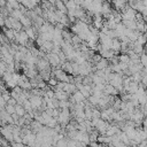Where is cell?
<instances>
[{"instance_id":"6da1fadb","label":"cell","mask_w":147,"mask_h":147,"mask_svg":"<svg viewBox=\"0 0 147 147\" xmlns=\"http://www.w3.org/2000/svg\"><path fill=\"white\" fill-rule=\"evenodd\" d=\"M43 99H44L43 97H38V96H32V97L29 99L30 102H31V106H32L33 110L41 108V106H43Z\"/></svg>"},{"instance_id":"7a4b0ae2","label":"cell","mask_w":147,"mask_h":147,"mask_svg":"<svg viewBox=\"0 0 147 147\" xmlns=\"http://www.w3.org/2000/svg\"><path fill=\"white\" fill-rule=\"evenodd\" d=\"M121 48H122V43H121V40H120L118 38L113 39V47H112V49L117 54V53L121 51Z\"/></svg>"},{"instance_id":"3957f363","label":"cell","mask_w":147,"mask_h":147,"mask_svg":"<svg viewBox=\"0 0 147 147\" xmlns=\"http://www.w3.org/2000/svg\"><path fill=\"white\" fill-rule=\"evenodd\" d=\"M108 63H109V61L102 57V59H101V61H99V62L96 64V68H97L98 70H105L106 68H108V67H109V65H108Z\"/></svg>"},{"instance_id":"277c9868","label":"cell","mask_w":147,"mask_h":147,"mask_svg":"<svg viewBox=\"0 0 147 147\" xmlns=\"http://www.w3.org/2000/svg\"><path fill=\"white\" fill-rule=\"evenodd\" d=\"M72 98H74V100L76 101V104L84 102V100H85V98H84V96H83V93L81 91H76L75 93L72 94Z\"/></svg>"},{"instance_id":"5b68a950","label":"cell","mask_w":147,"mask_h":147,"mask_svg":"<svg viewBox=\"0 0 147 147\" xmlns=\"http://www.w3.org/2000/svg\"><path fill=\"white\" fill-rule=\"evenodd\" d=\"M25 32H27L29 39L35 41V39H36V31H35V29L33 28H28V29H25Z\"/></svg>"},{"instance_id":"8992f818","label":"cell","mask_w":147,"mask_h":147,"mask_svg":"<svg viewBox=\"0 0 147 147\" xmlns=\"http://www.w3.org/2000/svg\"><path fill=\"white\" fill-rule=\"evenodd\" d=\"M16 114H17L20 117H24V116L27 115V110L24 109V107H23V106L17 105V106H16Z\"/></svg>"},{"instance_id":"52a82bcc","label":"cell","mask_w":147,"mask_h":147,"mask_svg":"<svg viewBox=\"0 0 147 147\" xmlns=\"http://www.w3.org/2000/svg\"><path fill=\"white\" fill-rule=\"evenodd\" d=\"M118 59H120V62H121V63H126V64H129L130 61H131V59H130V56H129L128 54L118 55Z\"/></svg>"},{"instance_id":"ba28073f","label":"cell","mask_w":147,"mask_h":147,"mask_svg":"<svg viewBox=\"0 0 147 147\" xmlns=\"http://www.w3.org/2000/svg\"><path fill=\"white\" fill-rule=\"evenodd\" d=\"M5 109H6L7 114H9V115H14V114L16 113V106H11V105H7Z\"/></svg>"},{"instance_id":"9c48e42d","label":"cell","mask_w":147,"mask_h":147,"mask_svg":"<svg viewBox=\"0 0 147 147\" xmlns=\"http://www.w3.org/2000/svg\"><path fill=\"white\" fill-rule=\"evenodd\" d=\"M140 61H141V64L145 67V68H147V54H141V56H140Z\"/></svg>"},{"instance_id":"30bf717a","label":"cell","mask_w":147,"mask_h":147,"mask_svg":"<svg viewBox=\"0 0 147 147\" xmlns=\"http://www.w3.org/2000/svg\"><path fill=\"white\" fill-rule=\"evenodd\" d=\"M57 83H59V81H57L56 78H51V80L48 81V83H47V84H48L51 88H56Z\"/></svg>"},{"instance_id":"8fae6325","label":"cell","mask_w":147,"mask_h":147,"mask_svg":"<svg viewBox=\"0 0 147 147\" xmlns=\"http://www.w3.org/2000/svg\"><path fill=\"white\" fill-rule=\"evenodd\" d=\"M93 118H101V110L93 108Z\"/></svg>"},{"instance_id":"7c38bea8","label":"cell","mask_w":147,"mask_h":147,"mask_svg":"<svg viewBox=\"0 0 147 147\" xmlns=\"http://www.w3.org/2000/svg\"><path fill=\"white\" fill-rule=\"evenodd\" d=\"M141 83L145 85V88H147V75L142 77V80H141Z\"/></svg>"},{"instance_id":"4fadbf2b","label":"cell","mask_w":147,"mask_h":147,"mask_svg":"<svg viewBox=\"0 0 147 147\" xmlns=\"http://www.w3.org/2000/svg\"><path fill=\"white\" fill-rule=\"evenodd\" d=\"M11 145H12V147H25L23 144H16V142H13Z\"/></svg>"},{"instance_id":"5bb4252c","label":"cell","mask_w":147,"mask_h":147,"mask_svg":"<svg viewBox=\"0 0 147 147\" xmlns=\"http://www.w3.org/2000/svg\"><path fill=\"white\" fill-rule=\"evenodd\" d=\"M145 91H146V96H147V88H146V90H145Z\"/></svg>"}]
</instances>
